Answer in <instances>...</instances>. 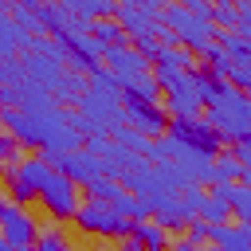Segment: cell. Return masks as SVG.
I'll return each mask as SVG.
<instances>
[{
    "label": "cell",
    "instance_id": "cell-1",
    "mask_svg": "<svg viewBox=\"0 0 251 251\" xmlns=\"http://www.w3.org/2000/svg\"><path fill=\"white\" fill-rule=\"evenodd\" d=\"M204 122L224 145H239L251 137V94H239L224 78L204 71Z\"/></svg>",
    "mask_w": 251,
    "mask_h": 251
},
{
    "label": "cell",
    "instance_id": "cell-2",
    "mask_svg": "<svg viewBox=\"0 0 251 251\" xmlns=\"http://www.w3.org/2000/svg\"><path fill=\"white\" fill-rule=\"evenodd\" d=\"M122 102H126L122 82H118L106 67H94V71L86 75V90H82V98H78L75 110H78L82 118H90L102 133H110V126L122 122Z\"/></svg>",
    "mask_w": 251,
    "mask_h": 251
},
{
    "label": "cell",
    "instance_id": "cell-3",
    "mask_svg": "<svg viewBox=\"0 0 251 251\" xmlns=\"http://www.w3.org/2000/svg\"><path fill=\"white\" fill-rule=\"evenodd\" d=\"M75 227L82 235H98V239H126V235H133V220L118 216L110 200H90V196L78 204Z\"/></svg>",
    "mask_w": 251,
    "mask_h": 251
},
{
    "label": "cell",
    "instance_id": "cell-4",
    "mask_svg": "<svg viewBox=\"0 0 251 251\" xmlns=\"http://www.w3.org/2000/svg\"><path fill=\"white\" fill-rule=\"evenodd\" d=\"M161 24L176 35V43H180L188 55H204V51L216 43V35H220L208 20L188 16V12H184V4H165V8H161Z\"/></svg>",
    "mask_w": 251,
    "mask_h": 251
},
{
    "label": "cell",
    "instance_id": "cell-5",
    "mask_svg": "<svg viewBox=\"0 0 251 251\" xmlns=\"http://www.w3.org/2000/svg\"><path fill=\"white\" fill-rule=\"evenodd\" d=\"M0 176H4V184H8V196H12V200L24 208L31 196L39 200L43 184H47L55 173H51V165H47L43 157H24L16 169H8V173H0Z\"/></svg>",
    "mask_w": 251,
    "mask_h": 251
},
{
    "label": "cell",
    "instance_id": "cell-6",
    "mask_svg": "<svg viewBox=\"0 0 251 251\" xmlns=\"http://www.w3.org/2000/svg\"><path fill=\"white\" fill-rule=\"evenodd\" d=\"M165 114L169 118H200L204 114V71H184L165 90Z\"/></svg>",
    "mask_w": 251,
    "mask_h": 251
},
{
    "label": "cell",
    "instance_id": "cell-7",
    "mask_svg": "<svg viewBox=\"0 0 251 251\" xmlns=\"http://www.w3.org/2000/svg\"><path fill=\"white\" fill-rule=\"evenodd\" d=\"M0 235L12 247H35V239H39V224L4 192H0Z\"/></svg>",
    "mask_w": 251,
    "mask_h": 251
},
{
    "label": "cell",
    "instance_id": "cell-8",
    "mask_svg": "<svg viewBox=\"0 0 251 251\" xmlns=\"http://www.w3.org/2000/svg\"><path fill=\"white\" fill-rule=\"evenodd\" d=\"M122 122L133 129V133H141V137H165V129H169V114H165V106L161 102H133V98H126L122 102Z\"/></svg>",
    "mask_w": 251,
    "mask_h": 251
},
{
    "label": "cell",
    "instance_id": "cell-9",
    "mask_svg": "<svg viewBox=\"0 0 251 251\" xmlns=\"http://www.w3.org/2000/svg\"><path fill=\"white\" fill-rule=\"evenodd\" d=\"M165 137H173L176 145L200 149V153H208V157H216V153L224 149V141H220V137L208 129V122H204V118H169Z\"/></svg>",
    "mask_w": 251,
    "mask_h": 251
},
{
    "label": "cell",
    "instance_id": "cell-10",
    "mask_svg": "<svg viewBox=\"0 0 251 251\" xmlns=\"http://www.w3.org/2000/svg\"><path fill=\"white\" fill-rule=\"evenodd\" d=\"M161 0H145V4H137V0H122V4H114V24L126 31V39H133V35H149L153 31V24L161 20Z\"/></svg>",
    "mask_w": 251,
    "mask_h": 251
},
{
    "label": "cell",
    "instance_id": "cell-11",
    "mask_svg": "<svg viewBox=\"0 0 251 251\" xmlns=\"http://www.w3.org/2000/svg\"><path fill=\"white\" fill-rule=\"evenodd\" d=\"M39 204L47 208V216L51 220H75V212H78V184H71L67 176H51L47 184H43V192H39Z\"/></svg>",
    "mask_w": 251,
    "mask_h": 251
},
{
    "label": "cell",
    "instance_id": "cell-12",
    "mask_svg": "<svg viewBox=\"0 0 251 251\" xmlns=\"http://www.w3.org/2000/svg\"><path fill=\"white\" fill-rule=\"evenodd\" d=\"M20 67H24V78H27L31 86L47 90V94H55V86L63 82V71H67L63 63H55V59L43 55V51H24Z\"/></svg>",
    "mask_w": 251,
    "mask_h": 251
},
{
    "label": "cell",
    "instance_id": "cell-13",
    "mask_svg": "<svg viewBox=\"0 0 251 251\" xmlns=\"http://www.w3.org/2000/svg\"><path fill=\"white\" fill-rule=\"evenodd\" d=\"M102 63H106V71H110V75H114L122 86H126V82H133V78H141V75H149V63H145V59H141V55H137L129 43L110 47Z\"/></svg>",
    "mask_w": 251,
    "mask_h": 251
},
{
    "label": "cell",
    "instance_id": "cell-14",
    "mask_svg": "<svg viewBox=\"0 0 251 251\" xmlns=\"http://www.w3.org/2000/svg\"><path fill=\"white\" fill-rule=\"evenodd\" d=\"M212 192H220L231 208V220H239V227L251 231V188L247 184H212Z\"/></svg>",
    "mask_w": 251,
    "mask_h": 251
},
{
    "label": "cell",
    "instance_id": "cell-15",
    "mask_svg": "<svg viewBox=\"0 0 251 251\" xmlns=\"http://www.w3.org/2000/svg\"><path fill=\"white\" fill-rule=\"evenodd\" d=\"M208 243L220 251H251V231L239 224H220V227H212Z\"/></svg>",
    "mask_w": 251,
    "mask_h": 251
},
{
    "label": "cell",
    "instance_id": "cell-16",
    "mask_svg": "<svg viewBox=\"0 0 251 251\" xmlns=\"http://www.w3.org/2000/svg\"><path fill=\"white\" fill-rule=\"evenodd\" d=\"M133 239H137L145 251H169V231H165L157 220H141V224H133Z\"/></svg>",
    "mask_w": 251,
    "mask_h": 251
},
{
    "label": "cell",
    "instance_id": "cell-17",
    "mask_svg": "<svg viewBox=\"0 0 251 251\" xmlns=\"http://www.w3.org/2000/svg\"><path fill=\"white\" fill-rule=\"evenodd\" d=\"M8 20H12L27 39H39V35H43L39 16H35V4H8Z\"/></svg>",
    "mask_w": 251,
    "mask_h": 251
},
{
    "label": "cell",
    "instance_id": "cell-18",
    "mask_svg": "<svg viewBox=\"0 0 251 251\" xmlns=\"http://www.w3.org/2000/svg\"><path fill=\"white\" fill-rule=\"evenodd\" d=\"M196 220H204L208 227H220V224L231 220V208H227V200H224L220 192H208L204 204H200V212H196Z\"/></svg>",
    "mask_w": 251,
    "mask_h": 251
},
{
    "label": "cell",
    "instance_id": "cell-19",
    "mask_svg": "<svg viewBox=\"0 0 251 251\" xmlns=\"http://www.w3.org/2000/svg\"><path fill=\"white\" fill-rule=\"evenodd\" d=\"M82 90H86V75H78V71H63V82L55 86V102H67V106H78V98H82Z\"/></svg>",
    "mask_w": 251,
    "mask_h": 251
},
{
    "label": "cell",
    "instance_id": "cell-20",
    "mask_svg": "<svg viewBox=\"0 0 251 251\" xmlns=\"http://www.w3.org/2000/svg\"><path fill=\"white\" fill-rule=\"evenodd\" d=\"M71 12L86 24H98V20H114V0H78L71 4Z\"/></svg>",
    "mask_w": 251,
    "mask_h": 251
},
{
    "label": "cell",
    "instance_id": "cell-21",
    "mask_svg": "<svg viewBox=\"0 0 251 251\" xmlns=\"http://www.w3.org/2000/svg\"><path fill=\"white\" fill-rule=\"evenodd\" d=\"M212 184H239V161L231 153H216V161H212Z\"/></svg>",
    "mask_w": 251,
    "mask_h": 251
},
{
    "label": "cell",
    "instance_id": "cell-22",
    "mask_svg": "<svg viewBox=\"0 0 251 251\" xmlns=\"http://www.w3.org/2000/svg\"><path fill=\"white\" fill-rule=\"evenodd\" d=\"M90 35H94V39H98V43H102L106 51H110V47H122V43H126V31H122V27L114 24V20H98V24H90Z\"/></svg>",
    "mask_w": 251,
    "mask_h": 251
},
{
    "label": "cell",
    "instance_id": "cell-23",
    "mask_svg": "<svg viewBox=\"0 0 251 251\" xmlns=\"http://www.w3.org/2000/svg\"><path fill=\"white\" fill-rule=\"evenodd\" d=\"M122 94L126 98H133V102H157V82H153V75H141V78H133V82H126L122 86Z\"/></svg>",
    "mask_w": 251,
    "mask_h": 251
},
{
    "label": "cell",
    "instance_id": "cell-24",
    "mask_svg": "<svg viewBox=\"0 0 251 251\" xmlns=\"http://www.w3.org/2000/svg\"><path fill=\"white\" fill-rule=\"evenodd\" d=\"M208 20H212L216 31H235V27H239L235 4H212V16H208ZM216 39H220V35H216Z\"/></svg>",
    "mask_w": 251,
    "mask_h": 251
},
{
    "label": "cell",
    "instance_id": "cell-25",
    "mask_svg": "<svg viewBox=\"0 0 251 251\" xmlns=\"http://www.w3.org/2000/svg\"><path fill=\"white\" fill-rule=\"evenodd\" d=\"M86 192H90V200H118L126 188H122L118 180H110V176H94V180L86 184Z\"/></svg>",
    "mask_w": 251,
    "mask_h": 251
},
{
    "label": "cell",
    "instance_id": "cell-26",
    "mask_svg": "<svg viewBox=\"0 0 251 251\" xmlns=\"http://www.w3.org/2000/svg\"><path fill=\"white\" fill-rule=\"evenodd\" d=\"M20 149H24V145H20L16 137H8V133L0 129V173H8V169H16V165L24 161V157H20Z\"/></svg>",
    "mask_w": 251,
    "mask_h": 251
},
{
    "label": "cell",
    "instance_id": "cell-27",
    "mask_svg": "<svg viewBox=\"0 0 251 251\" xmlns=\"http://www.w3.org/2000/svg\"><path fill=\"white\" fill-rule=\"evenodd\" d=\"M35 251H75V247H71V239H67L59 227H47V231H39Z\"/></svg>",
    "mask_w": 251,
    "mask_h": 251
},
{
    "label": "cell",
    "instance_id": "cell-28",
    "mask_svg": "<svg viewBox=\"0 0 251 251\" xmlns=\"http://www.w3.org/2000/svg\"><path fill=\"white\" fill-rule=\"evenodd\" d=\"M227 86H235L239 94H247L251 90V63H231V71H227V78H224Z\"/></svg>",
    "mask_w": 251,
    "mask_h": 251
},
{
    "label": "cell",
    "instance_id": "cell-29",
    "mask_svg": "<svg viewBox=\"0 0 251 251\" xmlns=\"http://www.w3.org/2000/svg\"><path fill=\"white\" fill-rule=\"evenodd\" d=\"M231 157L239 161V184H247V188H251V137H247V141H239V145L231 149Z\"/></svg>",
    "mask_w": 251,
    "mask_h": 251
},
{
    "label": "cell",
    "instance_id": "cell-30",
    "mask_svg": "<svg viewBox=\"0 0 251 251\" xmlns=\"http://www.w3.org/2000/svg\"><path fill=\"white\" fill-rule=\"evenodd\" d=\"M208 235H212V227H208L204 220H188V227H184V239H188L192 247H208Z\"/></svg>",
    "mask_w": 251,
    "mask_h": 251
},
{
    "label": "cell",
    "instance_id": "cell-31",
    "mask_svg": "<svg viewBox=\"0 0 251 251\" xmlns=\"http://www.w3.org/2000/svg\"><path fill=\"white\" fill-rule=\"evenodd\" d=\"M235 16H239V27L251 31V0H239V4H235Z\"/></svg>",
    "mask_w": 251,
    "mask_h": 251
},
{
    "label": "cell",
    "instance_id": "cell-32",
    "mask_svg": "<svg viewBox=\"0 0 251 251\" xmlns=\"http://www.w3.org/2000/svg\"><path fill=\"white\" fill-rule=\"evenodd\" d=\"M118 251H145V247H141V243H137V239H133V235H126V239H122V243H118Z\"/></svg>",
    "mask_w": 251,
    "mask_h": 251
},
{
    "label": "cell",
    "instance_id": "cell-33",
    "mask_svg": "<svg viewBox=\"0 0 251 251\" xmlns=\"http://www.w3.org/2000/svg\"><path fill=\"white\" fill-rule=\"evenodd\" d=\"M169 251H196V247H192V243L180 235V239H173V243H169Z\"/></svg>",
    "mask_w": 251,
    "mask_h": 251
},
{
    "label": "cell",
    "instance_id": "cell-34",
    "mask_svg": "<svg viewBox=\"0 0 251 251\" xmlns=\"http://www.w3.org/2000/svg\"><path fill=\"white\" fill-rule=\"evenodd\" d=\"M235 35L243 39V47H247V59H251V31H247V27H235Z\"/></svg>",
    "mask_w": 251,
    "mask_h": 251
},
{
    "label": "cell",
    "instance_id": "cell-35",
    "mask_svg": "<svg viewBox=\"0 0 251 251\" xmlns=\"http://www.w3.org/2000/svg\"><path fill=\"white\" fill-rule=\"evenodd\" d=\"M0 251H12V243H8V239H4V235H0Z\"/></svg>",
    "mask_w": 251,
    "mask_h": 251
},
{
    "label": "cell",
    "instance_id": "cell-36",
    "mask_svg": "<svg viewBox=\"0 0 251 251\" xmlns=\"http://www.w3.org/2000/svg\"><path fill=\"white\" fill-rule=\"evenodd\" d=\"M196 251H220V247H212V243H208V247H196Z\"/></svg>",
    "mask_w": 251,
    "mask_h": 251
},
{
    "label": "cell",
    "instance_id": "cell-37",
    "mask_svg": "<svg viewBox=\"0 0 251 251\" xmlns=\"http://www.w3.org/2000/svg\"><path fill=\"white\" fill-rule=\"evenodd\" d=\"M12 251H35V247H12Z\"/></svg>",
    "mask_w": 251,
    "mask_h": 251
}]
</instances>
